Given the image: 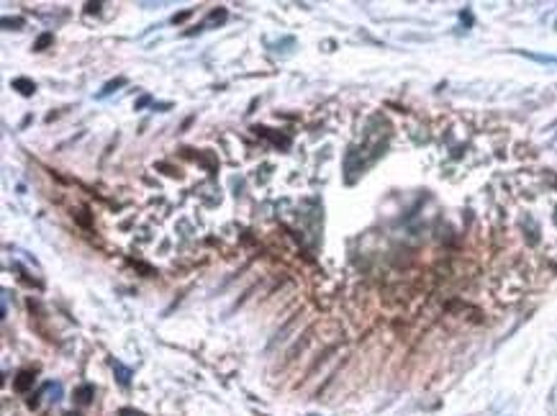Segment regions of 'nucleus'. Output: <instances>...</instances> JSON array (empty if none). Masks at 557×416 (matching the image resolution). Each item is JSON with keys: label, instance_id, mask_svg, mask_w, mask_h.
Masks as SVG:
<instances>
[{"label": "nucleus", "instance_id": "f257e3e1", "mask_svg": "<svg viewBox=\"0 0 557 416\" xmlns=\"http://www.w3.org/2000/svg\"><path fill=\"white\" fill-rule=\"evenodd\" d=\"M34 372L31 370H21L18 375H16V380H13V390H18V393H26L31 385H34Z\"/></svg>", "mask_w": 557, "mask_h": 416}, {"label": "nucleus", "instance_id": "f03ea898", "mask_svg": "<svg viewBox=\"0 0 557 416\" xmlns=\"http://www.w3.org/2000/svg\"><path fill=\"white\" fill-rule=\"evenodd\" d=\"M13 90H18L21 95H31V93L36 90V82L29 80V77H16V80H13Z\"/></svg>", "mask_w": 557, "mask_h": 416}, {"label": "nucleus", "instance_id": "7ed1b4c3", "mask_svg": "<svg viewBox=\"0 0 557 416\" xmlns=\"http://www.w3.org/2000/svg\"><path fill=\"white\" fill-rule=\"evenodd\" d=\"M93 385H80L77 390H75V398H77V403H90V398H93Z\"/></svg>", "mask_w": 557, "mask_h": 416}, {"label": "nucleus", "instance_id": "20e7f679", "mask_svg": "<svg viewBox=\"0 0 557 416\" xmlns=\"http://www.w3.org/2000/svg\"><path fill=\"white\" fill-rule=\"evenodd\" d=\"M113 370L118 372V380H121V385H128V380H131V370H128V367H123L121 362H116V365H113Z\"/></svg>", "mask_w": 557, "mask_h": 416}, {"label": "nucleus", "instance_id": "39448f33", "mask_svg": "<svg viewBox=\"0 0 557 416\" xmlns=\"http://www.w3.org/2000/svg\"><path fill=\"white\" fill-rule=\"evenodd\" d=\"M52 41H54V36H52V34H41V36H39V41L34 44V49H36V52H41V49H44V47H49Z\"/></svg>", "mask_w": 557, "mask_h": 416}, {"label": "nucleus", "instance_id": "423d86ee", "mask_svg": "<svg viewBox=\"0 0 557 416\" xmlns=\"http://www.w3.org/2000/svg\"><path fill=\"white\" fill-rule=\"evenodd\" d=\"M121 85H126V77H118V80L108 82V85L103 88V93H100V95H108V93H113V90H116V88H121Z\"/></svg>", "mask_w": 557, "mask_h": 416}, {"label": "nucleus", "instance_id": "0eeeda50", "mask_svg": "<svg viewBox=\"0 0 557 416\" xmlns=\"http://www.w3.org/2000/svg\"><path fill=\"white\" fill-rule=\"evenodd\" d=\"M3 26L11 29V26H24V18H3Z\"/></svg>", "mask_w": 557, "mask_h": 416}, {"label": "nucleus", "instance_id": "6e6552de", "mask_svg": "<svg viewBox=\"0 0 557 416\" xmlns=\"http://www.w3.org/2000/svg\"><path fill=\"white\" fill-rule=\"evenodd\" d=\"M226 18V11H213L211 13V21H224Z\"/></svg>", "mask_w": 557, "mask_h": 416}, {"label": "nucleus", "instance_id": "1a4fd4ad", "mask_svg": "<svg viewBox=\"0 0 557 416\" xmlns=\"http://www.w3.org/2000/svg\"><path fill=\"white\" fill-rule=\"evenodd\" d=\"M188 16H190V11H185V13H177V16H175L172 21H175V24H180V21H185V18H188Z\"/></svg>", "mask_w": 557, "mask_h": 416}, {"label": "nucleus", "instance_id": "9d476101", "mask_svg": "<svg viewBox=\"0 0 557 416\" xmlns=\"http://www.w3.org/2000/svg\"><path fill=\"white\" fill-rule=\"evenodd\" d=\"M67 416H80V413H67Z\"/></svg>", "mask_w": 557, "mask_h": 416}, {"label": "nucleus", "instance_id": "9b49d317", "mask_svg": "<svg viewBox=\"0 0 557 416\" xmlns=\"http://www.w3.org/2000/svg\"><path fill=\"white\" fill-rule=\"evenodd\" d=\"M311 416H313V413H311Z\"/></svg>", "mask_w": 557, "mask_h": 416}]
</instances>
